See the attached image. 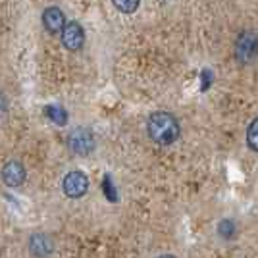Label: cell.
I'll list each match as a JSON object with an SVG mask.
<instances>
[{
	"label": "cell",
	"instance_id": "6da1fadb",
	"mask_svg": "<svg viewBox=\"0 0 258 258\" xmlns=\"http://www.w3.org/2000/svg\"><path fill=\"white\" fill-rule=\"evenodd\" d=\"M147 131H149V137H151L156 145H173L175 141L179 139V121L177 118L170 114V112H154L151 114V118L147 121Z\"/></svg>",
	"mask_w": 258,
	"mask_h": 258
},
{
	"label": "cell",
	"instance_id": "7a4b0ae2",
	"mask_svg": "<svg viewBox=\"0 0 258 258\" xmlns=\"http://www.w3.org/2000/svg\"><path fill=\"white\" fill-rule=\"evenodd\" d=\"M68 147L77 156H89L95 151V133L87 127H76L68 135Z\"/></svg>",
	"mask_w": 258,
	"mask_h": 258
},
{
	"label": "cell",
	"instance_id": "3957f363",
	"mask_svg": "<svg viewBox=\"0 0 258 258\" xmlns=\"http://www.w3.org/2000/svg\"><path fill=\"white\" fill-rule=\"evenodd\" d=\"M235 58L241 64H248L258 58V35L254 31H243L235 41Z\"/></svg>",
	"mask_w": 258,
	"mask_h": 258
},
{
	"label": "cell",
	"instance_id": "277c9868",
	"mask_svg": "<svg viewBox=\"0 0 258 258\" xmlns=\"http://www.w3.org/2000/svg\"><path fill=\"white\" fill-rule=\"evenodd\" d=\"M62 189H64L66 197H70V199H81L89 191V179H87V175L83 172L74 170V172L64 175Z\"/></svg>",
	"mask_w": 258,
	"mask_h": 258
},
{
	"label": "cell",
	"instance_id": "5b68a950",
	"mask_svg": "<svg viewBox=\"0 0 258 258\" xmlns=\"http://www.w3.org/2000/svg\"><path fill=\"white\" fill-rule=\"evenodd\" d=\"M25 177H27V172H25V166L18 160H10L8 164H4L2 168V181L6 187L10 189H16V187H22L25 183Z\"/></svg>",
	"mask_w": 258,
	"mask_h": 258
},
{
	"label": "cell",
	"instance_id": "8992f818",
	"mask_svg": "<svg viewBox=\"0 0 258 258\" xmlns=\"http://www.w3.org/2000/svg\"><path fill=\"white\" fill-rule=\"evenodd\" d=\"M27 247H29V252H31L35 258H46L52 254L54 250V241L50 235L46 233H33L27 241Z\"/></svg>",
	"mask_w": 258,
	"mask_h": 258
},
{
	"label": "cell",
	"instance_id": "52a82bcc",
	"mask_svg": "<svg viewBox=\"0 0 258 258\" xmlns=\"http://www.w3.org/2000/svg\"><path fill=\"white\" fill-rule=\"evenodd\" d=\"M85 43V31L77 22L66 23L64 31H62V44L68 50H79Z\"/></svg>",
	"mask_w": 258,
	"mask_h": 258
},
{
	"label": "cell",
	"instance_id": "ba28073f",
	"mask_svg": "<svg viewBox=\"0 0 258 258\" xmlns=\"http://www.w3.org/2000/svg\"><path fill=\"white\" fill-rule=\"evenodd\" d=\"M43 25L48 33H62L66 27V14L58 6H50L43 12Z\"/></svg>",
	"mask_w": 258,
	"mask_h": 258
},
{
	"label": "cell",
	"instance_id": "9c48e42d",
	"mask_svg": "<svg viewBox=\"0 0 258 258\" xmlns=\"http://www.w3.org/2000/svg\"><path fill=\"white\" fill-rule=\"evenodd\" d=\"M44 116L48 119H52L56 125H64L68 121V114H66L64 108H58V106H46L44 108Z\"/></svg>",
	"mask_w": 258,
	"mask_h": 258
},
{
	"label": "cell",
	"instance_id": "30bf717a",
	"mask_svg": "<svg viewBox=\"0 0 258 258\" xmlns=\"http://www.w3.org/2000/svg\"><path fill=\"white\" fill-rule=\"evenodd\" d=\"M141 0H112V4L116 6V10L121 14H133L139 8Z\"/></svg>",
	"mask_w": 258,
	"mask_h": 258
},
{
	"label": "cell",
	"instance_id": "8fae6325",
	"mask_svg": "<svg viewBox=\"0 0 258 258\" xmlns=\"http://www.w3.org/2000/svg\"><path fill=\"white\" fill-rule=\"evenodd\" d=\"M247 143L254 152H258V118L250 121L247 129Z\"/></svg>",
	"mask_w": 258,
	"mask_h": 258
},
{
	"label": "cell",
	"instance_id": "7c38bea8",
	"mask_svg": "<svg viewBox=\"0 0 258 258\" xmlns=\"http://www.w3.org/2000/svg\"><path fill=\"white\" fill-rule=\"evenodd\" d=\"M218 233L224 239H233L235 237V224H233V220H222L218 224Z\"/></svg>",
	"mask_w": 258,
	"mask_h": 258
},
{
	"label": "cell",
	"instance_id": "4fadbf2b",
	"mask_svg": "<svg viewBox=\"0 0 258 258\" xmlns=\"http://www.w3.org/2000/svg\"><path fill=\"white\" fill-rule=\"evenodd\" d=\"M6 110H8V102H6V97L0 93V118L6 114Z\"/></svg>",
	"mask_w": 258,
	"mask_h": 258
},
{
	"label": "cell",
	"instance_id": "5bb4252c",
	"mask_svg": "<svg viewBox=\"0 0 258 258\" xmlns=\"http://www.w3.org/2000/svg\"><path fill=\"white\" fill-rule=\"evenodd\" d=\"M156 258H175L173 254H160V256H156Z\"/></svg>",
	"mask_w": 258,
	"mask_h": 258
}]
</instances>
